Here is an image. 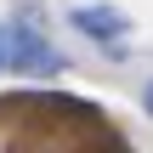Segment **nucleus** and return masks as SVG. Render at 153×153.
I'll return each instance as SVG.
<instances>
[{
  "instance_id": "2",
  "label": "nucleus",
  "mask_w": 153,
  "mask_h": 153,
  "mask_svg": "<svg viewBox=\"0 0 153 153\" xmlns=\"http://www.w3.org/2000/svg\"><path fill=\"white\" fill-rule=\"evenodd\" d=\"M74 28L91 34V40H119V34L131 28V17L114 11V6H79V11H74Z\"/></svg>"
},
{
  "instance_id": "3",
  "label": "nucleus",
  "mask_w": 153,
  "mask_h": 153,
  "mask_svg": "<svg viewBox=\"0 0 153 153\" xmlns=\"http://www.w3.org/2000/svg\"><path fill=\"white\" fill-rule=\"evenodd\" d=\"M142 108H148V114H153V85H148V91H142Z\"/></svg>"
},
{
  "instance_id": "1",
  "label": "nucleus",
  "mask_w": 153,
  "mask_h": 153,
  "mask_svg": "<svg viewBox=\"0 0 153 153\" xmlns=\"http://www.w3.org/2000/svg\"><path fill=\"white\" fill-rule=\"evenodd\" d=\"M0 51H11V62H17V68H28V74H40V68L51 74V68L62 62V57H57L40 34H28V28H11V34L0 40Z\"/></svg>"
}]
</instances>
